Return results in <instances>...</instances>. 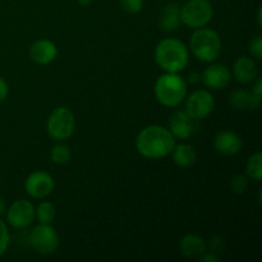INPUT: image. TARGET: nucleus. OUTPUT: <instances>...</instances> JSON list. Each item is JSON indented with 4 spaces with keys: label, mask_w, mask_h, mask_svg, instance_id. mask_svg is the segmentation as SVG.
<instances>
[{
    "label": "nucleus",
    "mask_w": 262,
    "mask_h": 262,
    "mask_svg": "<svg viewBox=\"0 0 262 262\" xmlns=\"http://www.w3.org/2000/svg\"><path fill=\"white\" fill-rule=\"evenodd\" d=\"M194 120L183 110H176L169 118V130L174 138L187 140L192 136L194 129Z\"/></svg>",
    "instance_id": "nucleus-12"
},
{
    "label": "nucleus",
    "mask_w": 262,
    "mask_h": 262,
    "mask_svg": "<svg viewBox=\"0 0 262 262\" xmlns=\"http://www.w3.org/2000/svg\"><path fill=\"white\" fill-rule=\"evenodd\" d=\"M247 176L256 182H261L262 179V155L261 152H256L248 159L246 166Z\"/></svg>",
    "instance_id": "nucleus-20"
},
{
    "label": "nucleus",
    "mask_w": 262,
    "mask_h": 262,
    "mask_svg": "<svg viewBox=\"0 0 262 262\" xmlns=\"http://www.w3.org/2000/svg\"><path fill=\"white\" fill-rule=\"evenodd\" d=\"M36 216L41 224H50L56 216V209L51 202H41L36 210Z\"/></svg>",
    "instance_id": "nucleus-21"
},
{
    "label": "nucleus",
    "mask_w": 262,
    "mask_h": 262,
    "mask_svg": "<svg viewBox=\"0 0 262 262\" xmlns=\"http://www.w3.org/2000/svg\"><path fill=\"white\" fill-rule=\"evenodd\" d=\"M250 50L251 55L256 59H261L262 58V37L260 35L253 37L252 40L250 41Z\"/></svg>",
    "instance_id": "nucleus-26"
},
{
    "label": "nucleus",
    "mask_w": 262,
    "mask_h": 262,
    "mask_svg": "<svg viewBox=\"0 0 262 262\" xmlns=\"http://www.w3.org/2000/svg\"><path fill=\"white\" fill-rule=\"evenodd\" d=\"M173 160L181 168H191L197 160L196 150L191 145L181 143L178 146H174L173 148Z\"/></svg>",
    "instance_id": "nucleus-19"
},
{
    "label": "nucleus",
    "mask_w": 262,
    "mask_h": 262,
    "mask_svg": "<svg viewBox=\"0 0 262 262\" xmlns=\"http://www.w3.org/2000/svg\"><path fill=\"white\" fill-rule=\"evenodd\" d=\"M5 212V201L3 197H0V216Z\"/></svg>",
    "instance_id": "nucleus-32"
},
{
    "label": "nucleus",
    "mask_w": 262,
    "mask_h": 262,
    "mask_svg": "<svg viewBox=\"0 0 262 262\" xmlns=\"http://www.w3.org/2000/svg\"><path fill=\"white\" fill-rule=\"evenodd\" d=\"M50 159L56 165H64L71 160V148L63 143H58L51 148Z\"/></svg>",
    "instance_id": "nucleus-22"
},
{
    "label": "nucleus",
    "mask_w": 262,
    "mask_h": 262,
    "mask_svg": "<svg viewBox=\"0 0 262 262\" xmlns=\"http://www.w3.org/2000/svg\"><path fill=\"white\" fill-rule=\"evenodd\" d=\"M9 245V232L5 225V223L0 219V256L4 255Z\"/></svg>",
    "instance_id": "nucleus-25"
},
{
    "label": "nucleus",
    "mask_w": 262,
    "mask_h": 262,
    "mask_svg": "<svg viewBox=\"0 0 262 262\" xmlns=\"http://www.w3.org/2000/svg\"><path fill=\"white\" fill-rule=\"evenodd\" d=\"M199 261H207V262H217L219 261V258L215 256V253H206L205 252L204 255H201L199 257Z\"/></svg>",
    "instance_id": "nucleus-30"
},
{
    "label": "nucleus",
    "mask_w": 262,
    "mask_h": 262,
    "mask_svg": "<svg viewBox=\"0 0 262 262\" xmlns=\"http://www.w3.org/2000/svg\"><path fill=\"white\" fill-rule=\"evenodd\" d=\"M179 251L188 258H199L206 252V242L196 234H187L179 242Z\"/></svg>",
    "instance_id": "nucleus-17"
},
{
    "label": "nucleus",
    "mask_w": 262,
    "mask_h": 262,
    "mask_svg": "<svg viewBox=\"0 0 262 262\" xmlns=\"http://www.w3.org/2000/svg\"><path fill=\"white\" fill-rule=\"evenodd\" d=\"M25 189L33 199H45L54 191L53 177L42 170L33 171L26 179Z\"/></svg>",
    "instance_id": "nucleus-10"
},
{
    "label": "nucleus",
    "mask_w": 262,
    "mask_h": 262,
    "mask_svg": "<svg viewBox=\"0 0 262 262\" xmlns=\"http://www.w3.org/2000/svg\"><path fill=\"white\" fill-rule=\"evenodd\" d=\"M187 95V83L178 73H165L155 83V96L161 105L168 107L178 106Z\"/></svg>",
    "instance_id": "nucleus-4"
},
{
    "label": "nucleus",
    "mask_w": 262,
    "mask_h": 262,
    "mask_svg": "<svg viewBox=\"0 0 262 262\" xmlns=\"http://www.w3.org/2000/svg\"><path fill=\"white\" fill-rule=\"evenodd\" d=\"M176 146V138L170 130L161 125H148L138 133L136 148L143 158L158 160L168 156Z\"/></svg>",
    "instance_id": "nucleus-1"
},
{
    "label": "nucleus",
    "mask_w": 262,
    "mask_h": 262,
    "mask_svg": "<svg viewBox=\"0 0 262 262\" xmlns=\"http://www.w3.org/2000/svg\"><path fill=\"white\" fill-rule=\"evenodd\" d=\"M189 48L199 60L211 63L222 54V40L211 28H196L189 40Z\"/></svg>",
    "instance_id": "nucleus-3"
},
{
    "label": "nucleus",
    "mask_w": 262,
    "mask_h": 262,
    "mask_svg": "<svg viewBox=\"0 0 262 262\" xmlns=\"http://www.w3.org/2000/svg\"><path fill=\"white\" fill-rule=\"evenodd\" d=\"M56 55H58V48L53 41L46 38L35 41L30 48L31 59L40 66L50 64L51 61L55 60Z\"/></svg>",
    "instance_id": "nucleus-14"
},
{
    "label": "nucleus",
    "mask_w": 262,
    "mask_h": 262,
    "mask_svg": "<svg viewBox=\"0 0 262 262\" xmlns=\"http://www.w3.org/2000/svg\"><path fill=\"white\" fill-rule=\"evenodd\" d=\"M214 8L210 0H188L181 8V20L189 28L205 27L211 22Z\"/></svg>",
    "instance_id": "nucleus-5"
},
{
    "label": "nucleus",
    "mask_w": 262,
    "mask_h": 262,
    "mask_svg": "<svg viewBox=\"0 0 262 262\" xmlns=\"http://www.w3.org/2000/svg\"><path fill=\"white\" fill-rule=\"evenodd\" d=\"M229 104L235 110H246V109H258L261 102L256 101L252 96V92L246 91V90L237 89L230 94Z\"/></svg>",
    "instance_id": "nucleus-18"
},
{
    "label": "nucleus",
    "mask_w": 262,
    "mask_h": 262,
    "mask_svg": "<svg viewBox=\"0 0 262 262\" xmlns=\"http://www.w3.org/2000/svg\"><path fill=\"white\" fill-rule=\"evenodd\" d=\"M91 2L92 0H78L79 4H82V5H89Z\"/></svg>",
    "instance_id": "nucleus-34"
},
{
    "label": "nucleus",
    "mask_w": 262,
    "mask_h": 262,
    "mask_svg": "<svg viewBox=\"0 0 262 262\" xmlns=\"http://www.w3.org/2000/svg\"><path fill=\"white\" fill-rule=\"evenodd\" d=\"M214 147L223 155L232 156L242 150V140L233 130L223 129L214 137Z\"/></svg>",
    "instance_id": "nucleus-13"
},
{
    "label": "nucleus",
    "mask_w": 262,
    "mask_h": 262,
    "mask_svg": "<svg viewBox=\"0 0 262 262\" xmlns=\"http://www.w3.org/2000/svg\"><path fill=\"white\" fill-rule=\"evenodd\" d=\"M155 60L166 73H179L188 66V48L178 38H164L155 49Z\"/></svg>",
    "instance_id": "nucleus-2"
},
{
    "label": "nucleus",
    "mask_w": 262,
    "mask_h": 262,
    "mask_svg": "<svg viewBox=\"0 0 262 262\" xmlns=\"http://www.w3.org/2000/svg\"><path fill=\"white\" fill-rule=\"evenodd\" d=\"M188 81L191 82L192 84L200 83V82L202 81V78H201V74L196 73V72H191V73L188 74Z\"/></svg>",
    "instance_id": "nucleus-31"
},
{
    "label": "nucleus",
    "mask_w": 262,
    "mask_h": 262,
    "mask_svg": "<svg viewBox=\"0 0 262 262\" xmlns=\"http://www.w3.org/2000/svg\"><path fill=\"white\" fill-rule=\"evenodd\" d=\"M257 67H256L255 60L248 56H241L235 60L233 66V76L239 83L248 84L252 83L257 78Z\"/></svg>",
    "instance_id": "nucleus-15"
},
{
    "label": "nucleus",
    "mask_w": 262,
    "mask_h": 262,
    "mask_svg": "<svg viewBox=\"0 0 262 262\" xmlns=\"http://www.w3.org/2000/svg\"><path fill=\"white\" fill-rule=\"evenodd\" d=\"M30 245L40 255H51L59 247V235L50 224L40 223L31 232Z\"/></svg>",
    "instance_id": "nucleus-7"
},
{
    "label": "nucleus",
    "mask_w": 262,
    "mask_h": 262,
    "mask_svg": "<svg viewBox=\"0 0 262 262\" xmlns=\"http://www.w3.org/2000/svg\"><path fill=\"white\" fill-rule=\"evenodd\" d=\"M123 9L129 14H137L142 10L143 0H119Z\"/></svg>",
    "instance_id": "nucleus-24"
},
{
    "label": "nucleus",
    "mask_w": 262,
    "mask_h": 262,
    "mask_svg": "<svg viewBox=\"0 0 262 262\" xmlns=\"http://www.w3.org/2000/svg\"><path fill=\"white\" fill-rule=\"evenodd\" d=\"M252 96L255 97L256 101L261 102V97H262V81H261L260 78L257 79V82H256V84H255V86H253Z\"/></svg>",
    "instance_id": "nucleus-27"
},
{
    "label": "nucleus",
    "mask_w": 262,
    "mask_h": 262,
    "mask_svg": "<svg viewBox=\"0 0 262 262\" xmlns=\"http://www.w3.org/2000/svg\"><path fill=\"white\" fill-rule=\"evenodd\" d=\"M205 86L211 90H222L229 84L232 73L224 64H211L201 74Z\"/></svg>",
    "instance_id": "nucleus-11"
},
{
    "label": "nucleus",
    "mask_w": 262,
    "mask_h": 262,
    "mask_svg": "<svg viewBox=\"0 0 262 262\" xmlns=\"http://www.w3.org/2000/svg\"><path fill=\"white\" fill-rule=\"evenodd\" d=\"M35 206L27 200H18L13 202L7 212V220L15 229L28 227L36 216Z\"/></svg>",
    "instance_id": "nucleus-9"
},
{
    "label": "nucleus",
    "mask_w": 262,
    "mask_h": 262,
    "mask_svg": "<svg viewBox=\"0 0 262 262\" xmlns=\"http://www.w3.org/2000/svg\"><path fill=\"white\" fill-rule=\"evenodd\" d=\"M214 107L215 100L211 92L206 91V90H197L187 97L184 112L193 120H200L209 117Z\"/></svg>",
    "instance_id": "nucleus-8"
},
{
    "label": "nucleus",
    "mask_w": 262,
    "mask_h": 262,
    "mask_svg": "<svg viewBox=\"0 0 262 262\" xmlns=\"http://www.w3.org/2000/svg\"><path fill=\"white\" fill-rule=\"evenodd\" d=\"M210 247H211L212 253H219V251H222V248H223L222 238H217V237L212 238V242L210 243Z\"/></svg>",
    "instance_id": "nucleus-29"
},
{
    "label": "nucleus",
    "mask_w": 262,
    "mask_h": 262,
    "mask_svg": "<svg viewBox=\"0 0 262 262\" xmlns=\"http://www.w3.org/2000/svg\"><path fill=\"white\" fill-rule=\"evenodd\" d=\"M181 7L177 3H169L163 8L159 17V28L164 32H173L181 26Z\"/></svg>",
    "instance_id": "nucleus-16"
},
{
    "label": "nucleus",
    "mask_w": 262,
    "mask_h": 262,
    "mask_svg": "<svg viewBox=\"0 0 262 262\" xmlns=\"http://www.w3.org/2000/svg\"><path fill=\"white\" fill-rule=\"evenodd\" d=\"M230 188L234 193L241 194L243 192H246V189L248 188V179L247 177L242 176V174H238L230 182Z\"/></svg>",
    "instance_id": "nucleus-23"
},
{
    "label": "nucleus",
    "mask_w": 262,
    "mask_h": 262,
    "mask_svg": "<svg viewBox=\"0 0 262 262\" xmlns=\"http://www.w3.org/2000/svg\"><path fill=\"white\" fill-rule=\"evenodd\" d=\"M74 127H76V120L73 113L66 106L54 109L46 124L49 136L56 141L68 140L73 135Z\"/></svg>",
    "instance_id": "nucleus-6"
},
{
    "label": "nucleus",
    "mask_w": 262,
    "mask_h": 262,
    "mask_svg": "<svg viewBox=\"0 0 262 262\" xmlns=\"http://www.w3.org/2000/svg\"><path fill=\"white\" fill-rule=\"evenodd\" d=\"M8 92H9L8 83L2 78V77H0V102H3L5 99H7Z\"/></svg>",
    "instance_id": "nucleus-28"
},
{
    "label": "nucleus",
    "mask_w": 262,
    "mask_h": 262,
    "mask_svg": "<svg viewBox=\"0 0 262 262\" xmlns=\"http://www.w3.org/2000/svg\"><path fill=\"white\" fill-rule=\"evenodd\" d=\"M261 13H262V9L260 8L258 9V13H257V19H258V25L262 26V20H261Z\"/></svg>",
    "instance_id": "nucleus-33"
}]
</instances>
